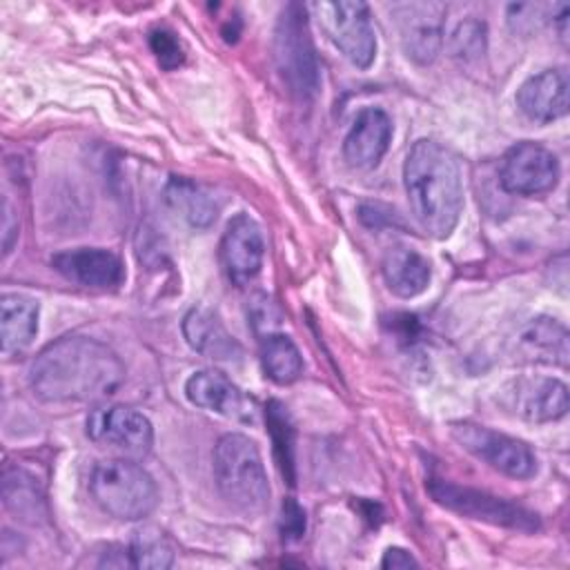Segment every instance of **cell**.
<instances>
[{"label":"cell","instance_id":"cell-19","mask_svg":"<svg viewBox=\"0 0 570 570\" xmlns=\"http://www.w3.org/2000/svg\"><path fill=\"white\" fill-rule=\"evenodd\" d=\"M381 272L390 292L401 298H414L425 292L432 276L430 261L405 245H394L385 252Z\"/></svg>","mask_w":570,"mask_h":570},{"label":"cell","instance_id":"cell-23","mask_svg":"<svg viewBox=\"0 0 570 570\" xmlns=\"http://www.w3.org/2000/svg\"><path fill=\"white\" fill-rule=\"evenodd\" d=\"M261 365L267 379L278 385H287L301 376L303 356L287 334L272 332L261 336Z\"/></svg>","mask_w":570,"mask_h":570},{"label":"cell","instance_id":"cell-4","mask_svg":"<svg viewBox=\"0 0 570 570\" xmlns=\"http://www.w3.org/2000/svg\"><path fill=\"white\" fill-rule=\"evenodd\" d=\"M89 492L102 512L120 521H138L158 505L151 474L129 459H107L94 465Z\"/></svg>","mask_w":570,"mask_h":570},{"label":"cell","instance_id":"cell-21","mask_svg":"<svg viewBox=\"0 0 570 570\" xmlns=\"http://www.w3.org/2000/svg\"><path fill=\"white\" fill-rule=\"evenodd\" d=\"M519 350L528 361L568 365V332L554 318H532L519 334Z\"/></svg>","mask_w":570,"mask_h":570},{"label":"cell","instance_id":"cell-5","mask_svg":"<svg viewBox=\"0 0 570 570\" xmlns=\"http://www.w3.org/2000/svg\"><path fill=\"white\" fill-rule=\"evenodd\" d=\"M274 58L281 78L292 94L309 98L318 89L316 51L303 4H287L274 33Z\"/></svg>","mask_w":570,"mask_h":570},{"label":"cell","instance_id":"cell-7","mask_svg":"<svg viewBox=\"0 0 570 570\" xmlns=\"http://www.w3.org/2000/svg\"><path fill=\"white\" fill-rule=\"evenodd\" d=\"M450 432L463 450L505 476L530 479L537 474V456L521 439L476 423H454Z\"/></svg>","mask_w":570,"mask_h":570},{"label":"cell","instance_id":"cell-29","mask_svg":"<svg viewBox=\"0 0 570 570\" xmlns=\"http://www.w3.org/2000/svg\"><path fill=\"white\" fill-rule=\"evenodd\" d=\"M281 532H283L285 541H296L305 532V510L294 499H285L283 501Z\"/></svg>","mask_w":570,"mask_h":570},{"label":"cell","instance_id":"cell-2","mask_svg":"<svg viewBox=\"0 0 570 570\" xmlns=\"http://www.w3.org/2000/svg\"><path fill=\"white\" fill-rule=\"evenodd\" d=\"M403 183L421 229L448 238L463 209V180L452 151L428 138L416 140L405 156Z\"/></svg>","mask_w":570,"mask_h":570},{"label":"cell","instance_id":"cell-26","mask_svg":"<svg viewBox=\"0 0 570 570\" xmlns=\"http://www.w3.org/2000/svg\"><path fill=\"white\" fill-rule=\"evenodd\" d=\"M265 410H267V428L272 432L274 454H276L278 468L289 479V483H294V474H292V468H294V456H292L294 445L292 443H294V439H292V428H289L285 407L276 401H269Z\"/></svg>","mask_w":570,"mask_h":570},{"label":"cell","instance_id":"cell-3","mask_svg":"<svg viewBox=\"0 0 570 570\" xmlns=\"http://www.w3.org/2000/svg\"><path fill=\"white\" fill-rule=\"evenodd\" d=\"M214 479L220 497L243 514L267 508L269 483L256 443L238 432L223 434L214 448Z\"/></svg>","mask_w":570,"mask_h":570},{"label":"cell","instance_id":"cell-27","mask_svg":"<svg viewBox=\"0 0 570 570\" xmlns=\"http://www.w3.org/2000/svg\"><path fill=\"white\" fill-rule=\"evenodd\" d=\"M450 51L456 58L470 60V58H479L485 51V27L483 22L476 20H465L461 22L452 38H450Z\"/></svg>","mask_w":570,"mask_h":570},{"label":"cell","instance_id":"cell-31","mask_svg":"<svg viewBox=\"0 0 570 570\" xmlns=\"http://www.w3.org/2000/svg\"><path fill=\"white\" fill-rule=\"evenodd\" d=\"M416 566H419V561L403 548H387L381 559V568H387V570H407V568H416Z\"/></svg>","mask_w":570,"mask_h":570},{"label":"cell","instance_id":"cell-13","mask_svg":"<svg viewBox=\"0 0 570 570\" xmlns=\"http://www.w3.org/2000/svg\"><path fill=\"white\" fill-rule=\"evenodd\" d=\"M407 58L428 65L443 45V11L432 2H410L394 9Z\"/></svg>","mask_w":570,"mask_h":570},{"label":"cell","instance_id":"cell-14","mask_svg":"<svg viewBox=\"0 0 570 570\" xmlns=\"http://www.w3.org/2000/svg\"><path fill=\"white\" fill-rule=\"evenodd\" d=\"M51 267L67 281L96 289L116 287L125 278L122 261L102 247H76L58 252L51 258Z\"/></svg>","mask_w":570,"mask_h":570},{"label":"cell","instance_id":"cell-11","mask_svg":"<svg viewBox=\"0 0 570 570\" xmlns=\"http://www.w3.org/2000/svg\"><path fill=\"white\" fill-rule=\"evenodd\" d=\"M220 265L234 285H247L263 267L265 238L261 225L245 212L236 214L220 238Z\"/></svg>","mask_w":570,"mask_h":570},{"label":"cell","instance_id":"cell-9","mask_svg":"<svg viewBox=\"0 0 570 570\" xmlns=\"http://www.w3.org/2000/svg\"><path fill=\"white\" fill-rule=\"evenodd\" d=\"M559 174V160L548 147L523 140L505 151L499 169V183L508 194L541 196L557 187Z\"/></svg>","mask_w":570,"mask_h":570},{"label":"cell","instance_id":"cell-24","mask_svg":"<svg viewBox=\"0 0 570 570\" xmlns=\"http://www.w3.org/2000/svg\"><path fill=\"white\" fill-rule=\"evenodd\" d=\"M2 501L4 508L22 521L36 523L42 517V494L33 476L18 468H7L2 474Z\"/></svg>","mask_w":570,"mask_h":570},{"label":"cell","instance_id":"cell-10","mask_svg":"<svg viewBox=\"0 0 570 570\" xmlns=\"http://www.w3.org/2000/svg\"><path fill=\"white\" fill-rule=\"evenodd\" d=\"M87 436L98 445L114 448L129 456H140L151 450L154 428L149 419L134 407L107 405L89 412Z\"/></svg>","mask_w":570,"mask_h":570},{"label":"cell","instance_id":"cell-8","mask_svg":"<svg viewBox=\"0 0 570 570\" xmlns=\"http://www.w3.org/2000/svg\"><path fill=\"white\" fill-rule=\"evenodd\" d=\"M323 27L338 51L358 69H367L376 56V33L370 9L363 2H323L316 4Z\"/></svg>","mask_w":570,"mask_h":570},{"label":"cell","instance_id":"cell-22","mask_svg":"<svg viewBox=\"0 0 570 570\" xmlns=\"http://www.w3.org/2000/svg\"><path fill=\"white\" fill-rule=\"evenodd\" d=\"M167 205L194 227H209L218 216L214 196L189 178H171L165 187Z\"/></svg>","mask_w":570,"mask_h":570},{"label":"cell","instance_id":"cell-20","mask_svg":"<svg viewBox=\"0 0 570 570\" xmlns=\"http://www.w3.org/2000/svg\"><path fill=\"white\" fill-rule=\"evenodd\" d=\"M38 332V303L22 294H2L0 301V338L2 352L24 350Z\"/></svg>","mask_w":570,"mask_h":570},{"label":"cell","instance_id":"cell-15","mask_svg":"<svg viewBox=\"0 0 570 570\" xmlns=\"http://www.w3.org/2000/svg\"><path fill=\"white\" fill-rule=\"evenodd\" d=\"M392 140V120L379 107H365L356 114L345 140L343 156L352 167L370 169L387 151Z\"/></svg>","mask_w":570,"mask_h":570},{"label":"cell","instance_id":"cell-12","mask_svg":"<svg viewBox=\"0 0 570 570\" xmlns=\"http://www.w3.org/2000/svg\"><path fill=\"white\" fill-rule=\"evenodd\" d=\"M185 394L196 407L240 423H254L261 412L252 396H247L236 383L216 370L194 372L185 383Z\"/></svg>","mask_w":570,"mask_h":570},{"label":"cell","instance_id":"cell-18","mask_svg":"<svg viewBox=\"0 0 570 570\" xmlns=\"http://www.w3.org/2000/svg\"><path fill=\"white\" fill-rule=\"evenodd\" d=\"M183 336L198 354L232 363L243 356L240 343L225 330L220 318L207 307H191L183 318Z\"/></svg>","mask_w":570,"mask_h":570},{"label":"cell","instance_id":"cell-25","mask_svg":"<svg viewBox=\"0 0 570 570\" xmlns=\"http://www.w3.org/2000/svg\"><path fill=\"white\" fill-rule=\"evenodd\" d=\"M134 568L142 570H167L174 563V546L169 537L156 525H142L134 532L129 543Z\"/></svg>","mask_w":570,"mask_h":570},{"label":"cell","instance_id":"cell-1","mask_svg":"<svg viewBox=\"0 0 570 570\" xmlns=\"http://www.w3.org/2000/svg\"><path fill=\"white\" fill-rule=\"evenodd\" d=\"M125 365L105 343L89 336H62L49 343L29 367V387L42 403H87L114 394Z\"/></svg>","mask_w":570,"mask_h":570},{"label":"cell","instance_id":"cell-6","mask_svg":"<svg viewBox=\"0 0 570 570\" xmlns=\"http://www.w3.org/2000/svg\"><path fill=\"white\" fill-rule=\"evenodd\" d=\"M428 490L436 503H441L443 508L459 512L468 519H479V521H485L492 525H503V528L523 530V532L539 528L537 514H532L523 505H517V503L494 497L490 492L474 490L468 485H456V483L441 481V479H430Z\"/></svg>","mask_w":570,"mask_h":570},{"label":"cell","instance_id":"cell-30","mask_svg":"<svg viewBox=\"0 0 570 570\" xmlns=\"http://www.w3.org/2000/svg\"><path fill=\"white\" fill-rule=\"evenodd\" d=\"M249 318H252V323H254V327L258 330L261 325H263V330H265V334H272L274 330H272V325H276L278 321H281V316H278V312H276V307H274V303L267 298V296H256V301L252 303V312H249ZM263 334V336H265Z\"/></svg>","mask_w":570,"mask_h":570},{"label":"cell","instance_id":"cell-17","mask_svg":"<svg viewBox=\"0 0 570 570\" xmlns=\"http://www.w3.org/2000/svg\"><path fill=\"white\" fill-rule=\"evenodd\" d=\"M510 407L537 423L557 421L568 412V387L559 379L537 376V379H521L512 385Z\"/></svg>","mask_w":570,"mask_h":570},{"label":"cell","instance_id":"cell-16","mask_svg":"<svg viewBox=\"0 0 570 570\" xmlns=\"http://www.w3.org/2000/svg\"><path fill=\"white\" fill-rule=\"evenodd\" d=\"M568 73L566 69H543L530 76L517 91L521 114L534 122H552L568 114Z\"/></svg>","mask_w":570,"mask_h":570},{"label":"cell","instance_id":"cell-28","mask_svg":"<svg viewBox=\"0 0 570 570\" xmlns=\"http://www.w3.org/2000/svg\"><path fill=\"white\" fill-rule=\"evenodd\" d=\"M149 47L154 51V56L158 58L160 67L165 69H174L178 65H183L185 60V53H183V47L180 42L176 40V36L167 29H156L149 33Z\"/></svg>","mask_w":570,"mask_h":570}]
</instances>
